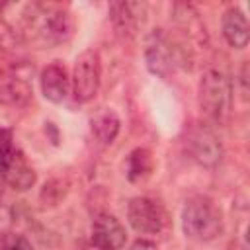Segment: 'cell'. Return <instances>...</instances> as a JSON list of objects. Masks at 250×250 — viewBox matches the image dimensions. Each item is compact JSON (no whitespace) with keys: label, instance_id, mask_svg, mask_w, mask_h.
Listing matches in <instances>:
<instances>
[{"label":"cell","instance_id":"obj_3","mask_svg":"<svg viewBox=\"0 0 250 250\" xmlns=\"http://www.w3.org/2000/svg\"><path fill=\"white\" fill-rule=\"evenodd\" d=\"M199 105L215 123H227L232 107V82L217 68H209L199 82Z\"/></svg>","mask_w":250,"mask_h":250},{"label":"cell","instance_id":"obj_1","mask_svg":"<svg viewBox=\"0 0 250 250\" xmlns=\"http://www.w3.org/2000/svg\"><path fill=\"white\" fill-rule=\"evenodd\" d=\"M25 33L41 47H57L66 43L74 33V18L62 4L39 2L27 8L23 18Z\"/></svg>","mask_w":250,"mask_h":250},{"label":"cell","instance_id":"obj_18","mask_svg":"<svg viewBox=\"0 0 250 250\" xmlns=\"http://www.w3.org/2000/svg\"><path fill=\"white\" fill-rule=\"evenodd\" d=\"M129 250H158V246L152 242V240H146V238H137Z\"/></svg>","mask_w":250,"mask_h":250},{"label":"cell","instance_id":"obj_12","mask_svg":"<svg viewBox=\"0 0 250 250\" xmlns=\"http://www.w3.org/2000/svg\"><path fill=\"white\" fill-rule=\"evenodd\" d=\"M221 29H223V37L225 41L232 47V49H244L250 41V27H248V20L244 16V12L236 6L229 8L223 14L221 20Z\"/></svg>","mask_w":250,"mask_h":250},{"label":"cell","instance_id":"obj_17","mask_svg":"<svg viewBox=\"0 0 250 250\" xmlns=\"http://www.w3.org/2000/svg\"><path fill=\"white\" fill-rule=\"evenodd\" d=\"M0 250H33V246L20 232H4L0 236Z\"/></svg>","mask_w":250,"mask_h":250},{"label":"cell","instance_id":"obj_4","mask_svg":"<svg viewBox=\"0 0 250 250\" xmlns=\"http://www.w3.org/2000/svg\"><path fill=\"white\" fill-rule=\"evenodd\" d=\"M0 180L16 191H27L37 176L23 150L14 143L12 131H0Z\"/></svg>","mask_w":250,"mask_h":250},{"label":"cell","instance_id":"obj_14","mask_svg":"<svg viewBox=\"0 0 250 250\" xmlns=\"http://www.w3.org/2000/svg\"><path fill=\"white\" fill-rule=\"evenodd\" d=\"M92 133L96 135V139L104 145H109L115 141L119 129H121V121L117 117L115 111L111 109H102L92 117Z\"/></svg>","mask_w":250,"mask_h":250},{"label":"cell","instance_id":"obj_10","mask_svg":"<svg viewBox=\"0 0 250 250\" xmlns=\"http://www.w3.org/2000/svg\"><path fill=\"white\" fill-rule=\"evenodd\" d=\"M41 82V92L43 96L53 102V104H61L66 100L68 92H70V78L66 74V68L61 62H51L41 70L39 76Z\"/></svg>","mask_w":250,"mask_h":250},{"label":"cell","instance_id":"obj_9","mask_svg":"<svg viewBox=\"0 0 250 250\" xmlns=\"http://www.w3.org/2000/svg\"><path fill=\"white\" fill-rule=\"evenodd\" d=\"M127 242V230L111 213H100L92 223V246L98 250H121Z\"/></svg>","mask_w":250,"mask_h":250},{"label":"cell","instance_id":"obj_13","mask_svg":"<svg viewBox=\"0 0 250 250\" xmlns=\"http://www.w3.org/2000/svg\"><path fill=\"white\" fill-rule=\"evenodd\" d=\"M31 96V86L25 78L14 74H0V104L20 105Z\"/></svg>","mask_w":250,"mask_h":250},{"label":"cell","instance_id":"obj_2","mask_svg":"<svg viewBox=\"0 0 250 250\" xmlns=\"http://www.w3.org/2000/svg\"><path fill=\"white\" fill-rule=\"evenodd\" d=\"M182 229L188 238L211 242L223 232V213L207 195H193L182 211Z\"/></svg>","mask_w":250,"mask_h":250},{"label":"cell","instance_id":"obj_11","mask_svg":"<svg viewBox=\"0 0 250 250\" xmlns=\"http://www.w3.org/2000/svg\"><path fill=\"white\" fill-rule=\"evenodd\" d=\"M109 16L115 29L121 35H133L145 21V4L139 2H113L109 4Z\"/></svg>","mask_w":250,"mask_h":250},{"label":"cell","instance_id":"obj_8","mask_svg":"<svg viewBox=\"0 0 250 250\" xmlns=\"http://www.w3.org/2000/svg\"><path fill=\"white\" fill-rule=\"evenodd\" d=\"M186 146L189 156L205 168H215L223 158V146L217 135L207 127H193L188 133Z\"/></svg>","mask_w":250,"mask_h":250},{"label":"cell","instance_id":"obj_19","mask_svg":"<svg viewBox=\"0 0 250 250\" xmlns=\"http://www.w3.org/2000/svg\"><path fill=\"white\" fill-rule=\"evenodd\" d=\"M80 250H98V248H96V246H92V244H90V246H84V248H80Z\"/></svg>","mask_w":250,"mask_h":250},{"label":"cell","instance_id":"obj_15","mask_svg":"<svg viewBox=\"0 0 250 250\" xmlns=\"http://www.w3.org/2000/svg\"><path fill=\"white\" fill-rule=\"evenodd\" d=\"M154 168V158L148 148H135L127 158V178L131 182H141L150 176Z\"/></svg>","mask_w":250,"mask_h":250},{"label":"cell","instance_id":"obj_7","mask_svg":"<svg viewBox=\"0 0 250 250\" xmlns=\"http://www.w3.org/2000/svg\"><path fill=\"white\" fill-rule=\"evenodd\" d=\"M129 225L141 234H158L166 225L164 207L150 197H133L127 205Z\"/></svg>","mask_w":250,"mask_h":250},{"label":"cell","instance_id":"obj_6","mask_svg":"<svg viewBox=\"0 0 250 250\" xmlns=\"http://www.w3.org/2000/svg\"><path fill=\"white\" fill-rule=\"evenodd\" d=\"M100 82H102L100 55L94 49H86L76 57L74 68H72L70 88H72L74 100L80 104L94 100V96L100 90Z\"/></svg>","mask_w":250,"mask_h":250},{"label":"cell","instance_id":"obj_5","mask_svg":"<svg viewBox=\"0 0 250 250\" xmlns=\"http://www.w3.org/2000/svg\"><path fill=\"white\" fill-rule=\"evenodd\" d=\"M184 61V51L180 49V45H174V41L164 33V29H154L146 37L145 62L152 74L168 80Z\"/></svg>","mask_w":250,"mask_h":250},{"label":"cell","instance_id":"obj_21","mask_svg":"<svg viewBox=\"0 0 250 250\" xmlns=\"http://www.w3.org/2000/svg\"><path fill=\"white\" fill-rule=\"evenodd\" d=\"M0 197H2V182H0Z\"/></svg>","mask_w":250,"mask_h":250},{"label":"cell","instance_id":"obj_20","mask_svg":"<svg viewBox=\"0 0 250 250\" xmlns=\"http://www.w3.org/2000/svg\"><path fill=\"white\" fill-rule=\"evenodd\" d=\"M232 250H244V248H240V246H236V244H234V248H232Z\"/></svg>","mask_w":250,"mask_h":250},{"label":"cell","instance_id":"obj_16","mask_svg":"<svg viewBox=\"0 0 250 250\" xmlns=\"http://www.w3.org/2000/svg\"><path fill=\"white\" fill-rule=\"evenodd\" d=\"M18 47H20V35H18V31L10 23H6V21L0 20V51L12 53Z\"/></svg>","mask_w":250,"mask_h":250}]
</instances>
